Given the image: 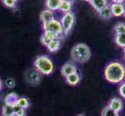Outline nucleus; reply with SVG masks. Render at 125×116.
<instances>
[{
	"label": "nucleus",
	"mask_w": 125,
	"mask_h": 116,
	"mask_svg": "<svg viewBox=\"0 0 125 116\" xmlns=\"http://www.w3.org/2000/svg\"><path fill=\"white\" fill-rule=\"evenodd\" d=\"M25 77L30 84L36 85L40 83L41 80V74L34 68V69L29 70L26 73Z\"/></svg>",
	"instance_id": "nucleus-6"
},
{
	"label": "nucleus",
	"mask_w": 125,
	"mask_h": 116,
	"mask_svg": "<svg viewBox=\"0 0 125 116\" xmlns=\"http://www.w3.org/2000/svg\"><path fill=\"white\" fill-rule=\"evenodd\" d=\"M119 94L125 99V82H122L119 86Z\"/></svg>",
	"instance_id": "nucleus-26"
},
{
	"label": "nucleus",
	"mask_w": 125,
	"mask_h": 116,
	"mask_svg": "<svg viewBox=\"0 0 125 116\" xmlns=\"http://www.w3.org/2000/svg\"><path fill=\"white\" fill-rule=\"evenodd\" d=\"M72 2L69 1H66V0H62V2L60 4L59 6V10H61L64 13H66V12H71V9L72 6Z\"/></svg>",
	"instance_id": "nucleus-18"
},
{
	"label": "nucleus",
	"mask_w": 125,
	"mask_h": 116,
	"mask_svg": "<svg viewBox=\"0 0 125 116\" xmlns=\"http://www.w3.org/2000/svg\"><path fill=\"white\" fill-rule=\"evenodd\" d=\"M2 88H3V83H2V80L0 79V91L2 89Z\"/></svg>",
	"instance_id": "nucleus-29"
},
{
	"label": "nucleus",
	"mask_w": 125,
	"mask_h": 116,
	"mask_svg": "<svg viewBox=\"0 0 125 116\" xmlns=\"http://www.w3.org/2000/svg\"><path fill=\"white\" fill-rule=\"evenodd\" d=\"M5 84L6 85V87H8L9 88H12L15 86V84H16L14 79H12V78H8V79H6Z\"/></svg>",
	"instance_id": "nucleus-27"
},
{
	"label": "nucleus",
	"mask_w": 125,
	"mask_h": 116,
	"mask_svg": "<svg viewBox=\"0 0 125 116\" xmlns=\"http://www.w3.org/2000/svg\"><path fill=\"white\" fill-rule=\"evenodd\" d=\"M114 32L116 34L125 33V24L123 23H119L114 27Z\"/></svg>",
	"instance_id": "nucleus-23"
},
{
	"label": "nucleus",
	"mask_w": 125,
	"mask_h": 116,
	"mask_svg": "<svg viewBox=\"0 0 125 116\" xmlns=\"http://www.w3.org/2000/svg\"><path fill=\"white\" fill-rule=\"evenodd\" d=\"M84 1H85V2H90L92 1V0H84Z\"/></svg>",
	"instance_id": "nucleus-31"
},
{
	"label": "nucleus",
	"mask_w": 125,
	"mask_h": 116,
	"mask_svg": "<svg viewBox=\"0 0 125 116\" xmlns=\"http://www.w3.org/2000/svg\"><path fill=\"white\" fill-rule=\"evenodd\" d=\"M2 4L7 8H14L16 6V3L14 0H1Z\"/></svg>",
	"instance_id": "nucleus-25"
},
{
	"label": "nucleus",
	"mask_w": 125,
	"mask_h": 116,
	"mask_svg": "<svg viewBox=\"0 0 125 116\" xmlns=\"http://www.w3.org/2000/svg\"><path fill=\"white\" fill-rule=\"evenodd\" d=\"M56 38H57V37H56L54 34L51 33L49 32L44 31V33H43L42 36H41V43L44 46H47L51 41H52L53 40H54V39H56Z\"/></svg>",
	"instance_id": "nucleus-12"
},
{
	"label": "nucleus",
	"mask_w": 125,
	"mask_h": 116,
	"mask_svg": "<svg viewBox=\"0 0 125 116\" xmlns=\"http://www.w3.org/2000/svg\"><path fill=\"white\" fill-rule=\"evenodd\" d=\"M66 82L72 86H75L78 84L81 80V76L78 72L73 73L65 77Z\"/></svg>",
	"instance_id": "nucleus-11"
},
{
	"label": "nucleus",
	"mask_w": 125,
	"mask_h": 116,
	"mask_svg": "<svg viewBox=\"0 0 125 116\" xmlns=\"http://www.w3.org/2000/svg\"><path fill=\"white\" fill-rule=\"evenodd\" d=\"M40 19H41V21L42 22L43 25L50 23L51 21L54 19V12L51 10H49V9H46V10L42 11L40 14Z\"/></svg>",
	"instance_id": "nucleus-10"
},
{
	"label": "nucleus",
	"mask_w": 125,
	"mask_h": 116,
	"mask_svg": "<svg viewBox=\"0 0 125 116\" xmlns=\"http://www.w3.org/2000/svg\"><path fill=\"white\" fill-rule=\"evenodd\" d=\"M124 16L125 17V12H124Z\"/></svg>",
	"instance_id": "nucleus-34"
},
{
	"label": "nucleus",
	"mask_w": 125,
	"mask_h": 116,
	"mask_svg": "<svg viewBox=\"0 0 125 116\" xmlns=\"http://www.w3.org/2000/svg\"><path fill=\"white\" fill-rule=\"evenodd\" d=\"M124 60H125V54H124Z\"/></svg>",
	"instance_id": "nucleus-36"
},
{
	"label": "nucleus",
	"mask_w": 125,
	"mask_h": 116,
	"mask_svg": "<svg viewBox=\"0 0 125 116\" xmlns=\"http://www.w3.org/2000/svg\"><path fill=\"white\" fill-rule=\"evenodd\" d=\"M2 116H15L13 106L4 105L2 108Z\"/></svg>",
	"instance_id": "nucleus-20"
},
{
	"label": "nucleus",
	"mask_w": 125,
	"mask_h": 116,
	"mask_svg": "<svg viewBox=\"0 0 125 116\" xmlns=\"http://www.w3.org/2000/svg\"><path fill=\"white\" fill-rule=\"evenodd\" d=\"M101 116H119V113L111 109L108 106H106L103 109Z\"/></svg>",
	"instance_id": "nucleus-22"
},
{
	"label": "nucleus",
	"mask_w": 125,
	"mask_h": 116,
	"mask_svg": "<svg viewBox=\"0 0 125 116\" xmlns=\"http://www.w3.org/2000/svg\"><path fill=\"white\" fill-rule=\"evenodd\" d=\"M115 43L118 46L124 48L125 47V33L116 34Z\"/></svg>",
	"instance_id": "nucleus-21"
},
{
	"label": "nucleus",
	"mask_w": 125,
	"mask_h": 116,
	"mask_svg": "<svg viewBox=\"0 0 125 116\" xmlns=\"http://www.w3.org/2000/svg\"><path fill=\"white\" fill-rule=\"evenodd\" d=\"M110 8L112 12V15L115 17H119L124 16V13L125 12V7L124 4L120 3H112L110 5Z\"/></svg>",
	"instance_id": "nucleus-8"
},
{
	"label": "nucleus",
	"mask_w": 125,
	"mask_h": 116,
	"mask_svg": "<svg viewBox=\"0 0 125 116\" xmlns=\"http://www.w3.org/2000/svg\"><path fill=\"white\" fill-rule=\"evenodd\" d=\"M16 105L20 107V108H23V109H27L29 108L30 105H31V102H30V101L27 98L21 97V98H19L18 100H17Z\"/></svg>",
	"instance_id": "nucleus-19"
},
{
	"label": "nucleus",
	"mask_w": 125,
	"mask_h": 116,
	"mask_svg": "<svg viewBox=\"0 0 125 116\" xmlns=\"http://www.w3.org/2000/svg\"><path fill=\"white\" fill-rule=\"evenodd\" d=\"M60 23L62 25L63 33L64 34H68L71 31L75 23V16L73 14V12H68L64 13V16L62 17L61 20H60Z\"/></svg>",
	"instance_id": "nucleus-5"
},
{
	"label": "nucleus",
	"mask_w": 125,
	"mask_h": 116,
	"mask_svg": "<svg viewBox=\"0 0 125 116\" xmlns=\"http://www.w3.org/2000/svg\"><path fill=\"white\" fill-rule=\"evenodd\" d=\"M104 77L112 84L121 83L125 79V67L120 62L114 61L108 63L104 70Z\"/></svg>",
	"instance_id": "nucleus-1"
},
{
	"label": "nucleus",
	"mask_w": 125,
	"mask_h": 116,
	"mask_svg": "<svg viewBox=\"0 0 125 116\" xmlns=\"http://www.w3.org/2000/svg\"><path fill=\"white\" fill-rule=\"evenodd\" d=\"M13 109H14V115L15 116H25L26 115L25 109L20 108V107L15 105V106H13Z\"/></svg>",
	"instance_id": "nucleus-24"
},
{
	"label": "nucleus",
	"mask_w": 125,
	"mask_h": 116,
	"mask_svg": "<svg viewBox=\"0 0 125 116\" xmlns=\"http://www.w3.org/2000/svg\"><path fill=\"white\" fill-rule=\"evenodd\" d=\"M91 57V50L89 47L81 43L77 44L72 47L71 50V58L74 63H83L87 62Z\"/></svg>",
	"instance_id": "nucleus-2"
},
{
	"label": "nucleus",
	"mask_w": 125,
	"mask_h": 116,
	"mask_svg": "<svg viewBox=\"0 0 125 116\" xmlns=\"http://www.w3.org/2000/svg\"><path fill=\"white\" fill-rule=\"evenodd\" d=\"M112 2L114 3H120V4H123L125 0H112Z\"/></svg>",
	"instance_id": "nucleus-28"
},
{
	"label": "nucleus",
	"mask_w": 125,
	"mask_h": 116,
	"mask_svg": "<svg viewBox=\"0 0 125 116\" xmlns=\"http://www.w3.org/2000/svg\"><path fill=\"white\" fill-rule=\"evenodd\" d=\"M66 1H69V2H74V0H66Z\"/></svg>",
	"instance_id": "nucleus-30"
},
{
	"label": "nucleus",
	"mask_w": 125,
	"mask_h": 116,
	"mask_svg": "<svg viewBox=\"0 0 125 116\" xmlns=\"http://www.w3.org/2000/svg\"><path fill=\"white\" fill-rule=\"evenodd\" d=\"M75 72H77V67L73 61L65 63L61 68V73L62 76L64 77H66L67 76Z\"/></svg>",
	"instance_id": "nucleus-7"
},
{
	"label": "nucleus",
	"mask_w": 125,
	"mask_h": 116,
	"mask_svg": "<svg viewBox=\"0 0 125 116\" xmlns=\"http://www.w3.org/2000/svg\"><path fill=\"white\" fill-rule=\"evenodd\" d=\"M97 12L107 6V0H92L89 2Z\"/></svg>",
	"instance_id": "nucleus-14"
},
{
	"label": "nucleus",
	"mask_w": 125,
	"mask_h": 116,
	"mask_svg": "<svg viewBox=\"0 0 125 116\" xmlns=\"http://www.w3.org/2000/svg\"><path fill=\"white\" fill-rule=\"evenodd\" d=\"M124 54H125V47L124 48Z\"/></svg>",
	"instance_id": "nucleus-33"
},
{
	"label": "nucleus",
	"mask_w": 125,
	"mask_h": 116,
	"mask_svg": "<svg viewBox=\"0 0 125 116\" xmlns=\"http://www.w3.org/2000/svg\"><path fill=\"white\" fill-rule=\"evenodd\" d=\"M43 29H44V31L49 32L51 33L54 34V35L58 39H61L62 35L64 33L60 21L55 19H53L52 21H51L48 23L43 25Z\"/></svg>",
	"instance_id": "nucleus-4"
},
{
	"label": "nucleus",
	"mask_w": 125,
	"mask_h": 116,
	"mask_svg": "<svg viewBox=\"0 0 125 116\" xmlns=\"http://www.w3.org/2000/svg\"><path fill=\"white\" fill-rule=\"evenodd\" d=\"M14 1H15V2H17V1H18V0H14Z\"/></svg>",
	"instance_id": "nucleus-35"
},
{
	"label": "nucleus",
	"mask_w": 125,
	"mask_h": 116,
	"mask_svg": "<svg viewBox=\"0 0 125 116\" xmlns=\"http://www.w3.org/2000/svg\"><path fill=\"white\" fill-rule=\"evenodd\" d=\"M33 66L34 68L42 75H50L54 70L52 61L45 55L38 56L33 62Z\"/></svg>",
	"instance_id": "nucleus-3"
},
{
	"label": "nucleus",
	"mask_w": 125,
	"mask_h": 116,
	"mask_svg": "<svg viewBox=\"0 0 125 116\" xmlns=\"http://www.w3.org/2000/svg\"><path fill=\"white\" fill-rule=\"evenodd\" d=\"M77 116H85L84 115H77Z\"/></svg>",
	"instance_id": "nucleus-32"
},
{
	"label": "nucleus",
	"mask_w": 125,
	"mask_h": 116,
	"mask_svg": "<svg viewBox=\"0 0 125 116\" xmlns=\"http://www.w3.org/2000/svg\"><path fill=\"white\" fill-rule=\"evenodd\" d=\"M111 109H113L114 111H117V112H120L121 111L123 108H124V104H123V101L120 99L118 98H114L110 100L109 103H108V105H107Z\"/></svg>",
	"instance_id": "nucleus-9"
},
{
	"label": "nucleus",
	"mask_w": 125,
	"mask_h": 116,
	"mask_svg": "<svg viewBox=\"0 0 125 116\" xmlns=\"http://www.w3.org/2000/svg\"><path fill=\"white\" fill-rule=\"evenodd\" d=\"M61 47V40L58 38H56L54 40H53L50 44L47 46V48L50 51L51 53H54L60 49Z\"/></svg>",
	"instance_id": "nucleus-13"
},
{
	"label": "nucleus",
	"mask_w": 125,
	"mask_h": 116,
	"mask_svg": "<svg viewBox=\"0 0 125 116\" xmlns=\"http://www.w3.org/2000/svg\"><path fill=\"white\" fill-rule=\"evenodd\" d=\"M98 16H99V17H100V19H110L111 17L113 16V15H112L110 6L107 5L106 7L102 9L100 11H99L98 12Z\"/></svg>",
	"instance_id": "nucleus-15"
},
{
	"label": "nucleus",
	"mask_w": 125,
	"mask_h": 116,
	"mask_svg": "<svg viewBox=\"0 0 125 116\" xmlns=\"http://www.w3.org/2000/svg\"><path fill=\"white\" fill-rule=\"evenodd\" d=\"M18 98L19 97L16 93H10L5 98V104L11 106H15L16 105V102Z\"/></svg>",
	"instance_id": "nucleus-16"
},
{
	"label": "nucleus",
	"mask_w": 125,
	"mask_h": 116,
	"mask_svg": "<svg viewBox=\"0 0 125 116\" xmlns=\"http://www.w3.org/2000/svg\"><path fill=\"white\" fill-rule=\"evenodd\" d=\"M62 0H46V6L47 9L55 11L59 9Z\"/></svg>",
	"instance_id": "nucleus-17"
}]
</instances>
